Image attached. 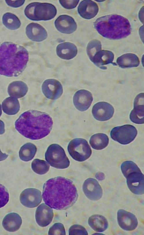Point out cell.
I'll list each match as a JSON object with an SVG mask.
<instances>
[{
	"label": "cell",
	"mask_w": 144,
	"mask_h": 235,
	"mask_svg": "<svg viewBox=\"0 0 144 235\" xmlns=\"http://www.w3.org/2000/svg\"><path fill=\"white\" fill-rule=\"evenodd\" d=\"M43 199L51 208L62 210L68 209L76 201V188L71 180L58 176L47 180L43 186Z\"/></svg>",
	"instance_id": "cell-1"
},
{
	"label": "cell",
	"mask_w": 144,
	"mask_h": 235,
	"mask_svg": "<svg viewBox=\"0 0 144 235\" xmlns=\"http://www.w3.org/2000/svg\"><path fill=\"white\" fill-rule=\"evenodd\" d=\"M53 121L47 114L30 110L21 114L15 123V128L21 135L33 140L42 139L50 133Z\"/></svg>",
	"instance_id": "cell-2"
},
{
	"label": "cell",
	"mask_w": 144,
	"mask_h": 235,
	"mask_svg": "<svg viewBox=\"0 0 144 235\" xmlns=\"http://www.w3.org/2000/svg\"><path fill=\"white\" fill-rule=\"evenodd\" d=\"M29 59L27 50L22 46L5 42L0 46V74L16 77L25 68Z\"/></svg>",
	"instance_id": "cell-3"
},
{
	"label": "cell",
	"mask_w": 144,
	"mask_h": 235,
	"mask_svg": "<svg viewBox=\"0 0 144 235\" xmlns=\"http://www.w3.org/2000/svg\"><path fill=\"white\" fill-rule=\"evenodd\" d=\"M93 25L99 34L111 40L125 38L130 34L132 30L128 20L121 15L116 14L98 18Z\"/></svg>",
	"instance_id": "cell-4"
},
{
	"label": "cell",
	"mask_w": 144,
	"mask_h": 235,
	"mask_svg": "<svg viewBox=\"0 0 144 235\" xmlns=\"http://www.w3.org/2000/svg\"><path fill=\"white\" fill-rule=\"evenodd\" d=\"M57 10L53 5L38 2L29 4L25 8L24 13L29 19L35 21H47L53 18Z\"/></svg>",
	"instance_id": "cell-5"
},
{
	"label": "cell",
	"mask_w": 144,
	"mask_h": 235,
	"mask_svg": "<svg viewBox=\"0 0 144 235\" xmlns=\"http://www.w3.org/2000/svg\"><path fill=\"white\" fill-rule=\"evenodd\" d=\"M45 157L51 166L57 169H65L70 165V161L64 150L57 144H52L48 147Z\"/></svg>",
	"instance_id": "cell-6"
},
{
	"label": "cell",
	"mask_w": 144,
	"mask_h": 235,
	"mask_svg": "<svg viewBox=\"0 0 144 235\" xmlns=\"http://www.w3.org/2000/svg\"><path fill=\"white\" fill-rule=\"evenodd\" d=\"M67 150L71 156L79 162L85 161L90 156L91 149L85 139L77 138L71 140L68 144Z\"/></svg>",
	"instance_id": "cell-7"
},
{
	"label": "cell",
	"mask_w": 144,
	"mask_h": 235,
	"mask_svg": "<svg viewBox=\"0 0 144 235\" xmlns=\"http://www.w3.org/2000/svg\"><path fill=\"white\" fill-rule=\"evenodd\" d=\"M137 134V130L133 126L125 125L112 129L110 136L114 140L121 144L126 145L133 141Z\"/></svg>",
	"instance_id": "cell-8"
},
{
	"label": "cell",
	"mask_w": 144,
	"mask_h": 235,
	"mask_svg": "<svg viewBox=\"0 0 144 235\" xmlns=\"http://www.w3.org/2000/svg\"><path fill=\"white\" fill-rule=\"evenodd\" d=\"M20 200L21 203L26 207L30 208L36 207L42 201L41 192L34 188L25 189L21 194Z\"/></svg>",
	"instance_id": "cell-9"
},
{
	"label": "cell",
	"mask_w": 144,
	"mask_h": 235,
	"mask_svg": "<svg viewBox=\"0 0 144 235\" xmlns=\"http://www.w3.org/2000/svg\"><path fill=\"white\" fill-rule=\"evenodd\" d=\"M41 89L45 97L51 100L58 99L63 93L62 85L59 81L54 79L45 81L42 84Z\"/></svg>",
	"instance_id": "cell-10"
},
{
	"label": "cell",
	"mask_w": 144,
	"mask_h": 235,
	"mask_svg": "<svg viewBox=\"0 0 144 235\" xmlns=\"http://www.w3.org/2000/svg\"><path fill=\"white\" fill-rule=\"evenodd\" d=\"M126 178L127 186L131 192L137 195L144 194V175L141 170L130 173Z\"/></svg>",
	"instance_id": "cell-11"
},
{
	"label": "cell",
	"mask_w": 144,
	"mask_h": 235,
	"mask_svg": "<svg viewBox=\"0 0 144 235\" xmlns=\"http://www.w3.org/2000/svg\"><path fill=\"white\" fill-rule=\"evenodd\" d=\"M114 110L109 103L100 102L95 104L92 108V112L94 117L100 121H105L112 116Z\"/></svg>",
	"instance_id": "cell-12"
},
{
	"label": "cell",
	"mask_w": 144,
	"mask_h": 235,
	"mask_svg": "<svg viewBox=\"0 0 144 235\" xmlns=\"http://www.w3.org/2000/svg\"><path fill=\"white\" fill-rule=\"evenodd\" d=\"M82 189L85 196L90 200L97 201L102 196V188L98 181L94 178H89L85 180Z\"/></svg>",
	"instance_id": "cell-13"
},
{
	"label": "cell",
	"mask_w": 144,
	"mask_h": 235,
	"mask_svg": "<svg viewBox=\"0 0 144 235\" xmlns=\"http://www.w3.org/2000/svg\"><path fill=\"white\" fill-rule=\"evenodd\" d=\"M117 219L120 227L123 229L130 231L137 227L138 221L133 214L123 209H119L117 213Z\"/></svg>",
	"instance_id": "cell-14"
},
{
	"label": "cell",
	"mask_w": 144,
	"mask_h": 235,
	"mask_svg": "<svg viewBox=\"0 0 144 235\" xmlns=\"http://www.w3.org/2000/svg\"><path fill=\"white\" fill-rule=\"evenodd\" d=\"M93 100L91 93L85 90L77 91L73 97V102L75 107L80 111L87 110L90 107Z\"/></svg>",
	"instance_id": "cell-15"
},
{
	"label": "cell",
	"mask_w": 144,
	"mask_h": 235,
	"mask_svg": "<svg viewBox=\"0 0 144 235\" xmlns=\"http://www.w3.org/2000/svg\"><path fill=\"white\" fill-rule=\"evenodd\" d=\"M54 216L53 209L46 204L43 203L37 208L35 213L36 221L41 227H45L51 222Z\"/></svg>",
	"instance_id": "cell-16"
},
{
	"label": "cell",
	"mask_w": 144,
	"mask_h": 235,
	"mask_svg": "<svg viewBox=\"0 0 144 235\" xmlns=\"http://www.w3.org/2000/svg\"><path fill=\"white\" fill-rule=\"evenodd\" d=\"M54 25L59 31L64 34H71L77 28V24L74 19L67 15L60 16L55 21Z\"/></svg>",
	"instance_id": "cell-17"
},
{
	"label": "cell",
	"mask_w": 144,
	"mask_h": 235,
	"mask_svg": "<svg viewBox=\"0 0 144 235\" xmlns=\"http://www.w3.org/2000/svg\"><path fill=\"white\" fill-rule=\"evenodd\" d=\"M26 34L31 40L41 42L45 39L47 34L45 29L40 24L35 23L28 24L25 29Z\"/></svg>",
	"instance_id": "cell-18"
},
{
	"label": "cell",
	"mask_w": 144,
	"mask_h": 235,
	"mask_svg": "<svg viewBox=\"0 0 144 235\" xmlns=\"http://www.w3.org/2000/svg\"><path fill=\"white\" fill-rule=\"evenodd\" d=\"M99 8L97 4L90 0H83L79 4L77 11L83 18L89 19L93 18L97 14Z\"/></svg>",
	"instance_id": "cell-19"
},
{
	"label": "cell",
	"mask_w": 144,
	"mask_h": 235,
	"mask_svg": "<svg viewBox=\"0 0 144 235\" xmlns=\"http://www.w3.org/2000/svg\"><path fill=\"white\" fill-rule=\"evenodd\" d=\"M77 50L74 44L65 42L58 44L56 48L57 55L60 58L65 60H70L77 55Z\"/></svg>",
	"instance_id": "cell-20"
},
{
	"label": "cell",
	"mask_w": 144,
	"mask_h": 235,
	"mask_svg": "<svg viewBox=\"0 0 144 235\" xmlns=\"http://www.w3.org/2000/svg\"><path fill=\"white\" fill-rule=\"evenodd\" d=\"M22 223L21 217L17 213H10L4 218L2 222V226L6 231L11 232L18 230Z\"/></svg>",
	"instance_id": "cell-21"
},
{
	"label": "cell",
	"mask_w": 144,
	"mask_h": 235,
	"mask_svg": "<svg viewBox=\"0 0 144 235\" xmlns=\"http://www.w3.org/2000/svg\"><path fill=\"white\" fill-rule=\"evenodd\" d=\"M114 59L113 53L107 50H101L94 56L91 61L97 66L102 69L107 68L104 65L110 63L114 64L112 62Z\"/></svg>",
	"instance_id": "cell-22"
},
{
	"label": "cell",
	"mask_w": 144,
	"mask_h": 235,
	"mask_svg": "<svg viewBox=\"0 0 144 235\" xmlns=\"http://www.w3.org/2000/svg\"><path fill=\"white\" fill-rule=\"evenodd\" d=\"M28 90L27 85L24 82L17 81L10 83L8 88V92L10 96L16 99L24 96Z\"/></svg>",
	"instance_id": "cell-23"
},
{
	"label": "cell",
	"mask_w": 144,
	"mask_h": 235,
	"mask_svg": "<svg viewBox=\"0 0 144 235\" xmlns=\"http://www.w3.org/2000/svg\"><path fill=\"white\" fill-rule=\"evenodd\" d=\"M116 62L119 66L122 68L137 67L140 63L138 57L131 53L125 54L119 57Z\"/></svg>",
	"instance_id": "cell-24"
},
{
	"label": "cell",
	"mask_w": 144,
	"mask_h": 235,
	"mask_svg": "<svg viewBox=\"0 0 144 235\" xmlns=\"http://www.w3.org/2000/svg\"><path fill=\"white\" fill-rule=\"evenodd\" d=\"M88 223L93 230L98 232H103L108 227L106 219L100 215L95 214L91 216L88 218Z\"/></svg>",
	"instance_id": "cell-25"
},
{
	"label": "cell",
	"mask_w": 144,
	"mask_h": 235,
	"mask_svg": "<svg viewBox=\"0 0 144 235\" xmlns=\"http://www.w3.org/2000/svg\"><path fill=\"white\" fill-rule=\"evenodd\" d=\"M2 109L6 114L10 115L16 114L19 111L20 105L17 99L10 97L5 99L2 103Z\"/></svg>",
	"instance_id": "cell-26"
},
{
	"label": "cell",
	"mask_w": 144,
	"mask_h": 235,
	"mask_svg": "<svg viewBox=\"0 0 144 235\" xmlns=\"http://www.w3.org/2000/svg\"><path fill=\"white\" fill-rule=\"evenodd\" d=\"M89 143L94 149L99 150L105 148L109 143V139L106 134L98 133L93 135L90 138Z\"/></svg>",
	"instance_id": "cell-27"
},
{
	"label": "cell",
	"mask_w": 144,
	"mask_h": 235,
	"mask_svg": "<svg viewBox=\"0 0 144 235\" xmlns=\"http://www.w3.org/2000/svg\"><path fill=\"white\" fill-rule=\"evenodd\" d=\"M36 151L37 148L34 145L27 143L21 148L19 152V157L23 161H30L34 158Z\"/></svg>",
	"instance_id": "cell-28"
},
{
	"label": "cell",
	"mask_w": 144,
	"mask_h": 235,
	"mask_svg": "<svg viewBox=\"0 0 144 235\" xmlns=\"http://www.w3.org/2000/svg\"><path fill=\"white\" fill-rule=\"evenodd\" d=\"M3 25L9 29L16 30L21 25V21L19 18L15 14L7 12L4 14L2 18Z\"/></svg>",
	"instance_id": "cell-29"
},
{
	"label": "cell",
	"mask_w": 144,
	"mask_h": 235,
	"mask_svg": "<svg viewBox=\"0 0 144 235\" xmlns=\"http://www.w3.org/2000/svg\"><path fill=\"white\" fill-rule=\"evenodd\" d=\"M31 167L33 170L36 173L43 175L48 171L50 166L47 162L44 160L35 159L32 161Z\"/></svg>",
	"instance_id": "cell-30"
},
{
	"label": "cell",
	"mask_w": 144,
	"mask_h": 235,
	"mask_svg": "<svg viewBox=\"0 0 144 235\" xmlns=\"http://www.w3.org/2000/svg\"><path fill=\"white\" fill-rule=\"evenodd\" d=\"M101 45L99 41L94 39L89 42L86 50L88 56L91 61L95 54L101 50Z\"/></svg>",
	"instance_id": "cell-31"
},
{
	"label": "cell",
	"mask_w": 144,
	"mask_h": 235,
	"mask_svg": "<svg viewBox=\"0 0 144 235\" xmlns=\"http://www.w3.org/2000/svg\"><path fill=\"white\" fill-rule=\"evenodd\" d=\"M121 169L122 173L125 178L129 174L132 172L141 171L135 163L128 161H125L122 163Z\"/></svg>",
	"instance_id": "cell-32"
},
{
	"label": "cell",
	"mask_w": 144,
	"mask_h": 235,
	"mask_svg": "<svg viewBox=\"0 0 144 235\" xmlns=\"http://www.w3.org/2000/svg\"><path fill=\"white\" fill-rule=\"evenodd\" d=\"M48 234L65 235V231L63 225L60 223H54L50 227Z\"/></svg>",
	"instance_id": "cell-33"
},
{
	"label": "cell",
	"mask_w": 144,
	"mask_h": 235,
	"mask_svg": "<svg viewBox=\"0 0 144 235\" xmlns=\"http://www.w3.org/2000/svg\"><path fill=\"white\" fill-rule=\"evenodd\" d=\"M69 235H88L86 229L82 226L78 224L72 225L69 229Z\"/></svg>",
	"instance_id": "cell-34"
},
{
	"label": "cell",
	"mask_w": 144,
	"mask_h": 235,
	"mask_svg": "<svg viewBox=\"0 0 144 235\" xmlns=\"http://www.w3.org/2000/svg\"><path fill=\"white\" fill-rule=\"evenodd\" d=\"M9 200V194L6 187L0 184V208L4 207Z\"/></svg>",
	"instance_id": "cell-35"
},
{
	"label": "cell",
	"mask_w": 144,
	"mask_h": 235,
	"mask_svg": "<svg viewBox=\"0 0 144 235\" xmlns=\"http://www.w3.org/2000/svg\"><path fill=\"white\" fill-rule=\"evenodd\" d=\"M79 0H59L61 5L64 8L68 10L75 8L77 5Z\"/></svg>",
	"instance_id": "cell-36"
},
{
	"label": "cell",
	"mask_w": 144,
	"mask_h": 235,
	"mask_svg": "<svg viewBox=\"0 0 144 235\" xmlns=\"http://www.w3.org/2000/svg\"><path fill=\"white\" fill-rule=\"evenodd\" d=\"M6 4L9 6L13 8H18L23 5L25 0H5Z\"/></svg>",
	"instance_id": "cell-37"
},
{
	"label": "cell",
	"mask_w": 144,
	"mask_h": 235,
	"mask_svg": "<svg viewBox=\"0 0 144 235\" xmlns=\"http://www.w3.org/2000/svg\"><path fill=\"white\" fill-rule=\"evenodd\" d=\"M4 127V124L3 122L0 120V134H2L5 132Z\"/></svg>",
	"instance_id": "cell-38"
},
{
	"label": "cell",
	"mask_w": 144,
	"mask_h": 235,
	"mask_svg": "<svg viewBox=\"0 0 144 235\" xmlns=\"http://www.w3.org/2000/svg\"><path fill=\"white\" fill-rule=\"evenodd\" d=\"M8 156V154L2 153L0 149V161L5 159Z\"/></svg>",
	"instance_id": "cell-39"
},
{
	"label": "cell",
	"mask_w": 144,
	"mask_h": 235,
	"mask_svg": "<svg viewBox=\"0 0 144 235\" xmlns=\"http://www.w3.org/2000/svg\"><path fill=\"white\" fill-rule=\"evenodd\" d=\"M99 173H97L96 175V178L99 180H103L104 178V174L101 172H99Z\"/></svg>",
	"instance_id": "cell-40"
},
{
	"label": "cell",
	"mask_w": 144,
	"mask_h": 235,
	"mask_svg": "<svg viewBox=\"0 0 144 235\" xmlns=\"http://www.w3.org/2000/svg\"><path fill=\"white\" fill-rule=\"evenodd\" d=\"M2 114V110L1 108V105L0 104V116H1Z\"/></svg>",
	"instance_id": "cell-41"
},
{
	"label": "cell",
	"mask_w": 144,
	"mask_h": 235,
	"mask_svg": "<svg viewBox=\"0 0 144 235\" xmlns=\"http://www.w3.org/2000/svg\"></svg>",
	"instance_id": "cell-42"
}]
</instances>
